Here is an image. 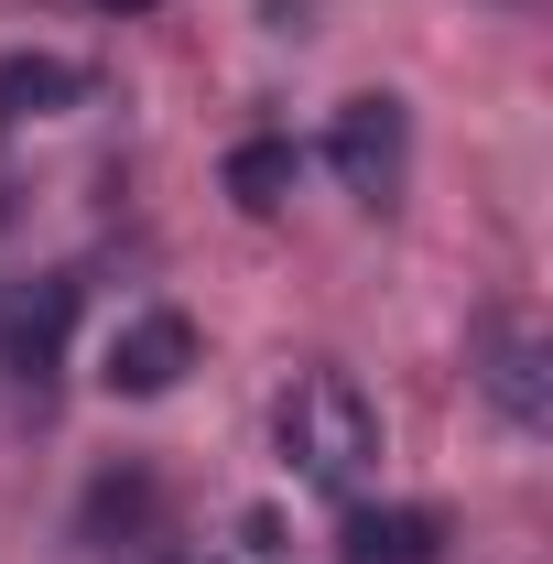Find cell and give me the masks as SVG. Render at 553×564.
Returning <instances> with one entry per match:
<instances>
[{
	"mask_svg": "<svg viewBox=\"0 0 553 564\" xmlns=\"http://www.w3.org/2000/svg\"><path fill=\"white\" fill-rule=\"evenodd\" d=\"M272 445H282V467H293V489L347 499L380 467V402L347 380L337 358L326 369H293V391L272 402Z\"/></svg>",
	"mask_w": 553,
	"mask_h": 564,
	"instance_id": "cell-1",
	"label": "cell"
},
{
	"mask_svg": "<svg viewBox=\"0 0 553 564\" xmlns=\"http://www.w3.org/2000/svg\"><path fill=\"white\" fill-rule=\"evenodd\" d=\"M326 163H337V185L358 196V207H391V196H402V174H413V109H402L391 87L347 98L337 131H326Z\"/></svg>",
	"mask_w": 553,
	"mask_h": 564,
	"instance_id": "cell-2",
	"label": "cell"
},
{
	"mask_svg": "<svg viewBox=\"0 0 553 564\" xmlns=\"http://www.w3.org/2000/svg\"><path fill=\"white\" fill-rule=\"evenodd\" d=\"M467 369H478V391L499 402L510 434H543V423H553V348L521 326V315H488L478 348H467Z\"/></svg>",
	"mask_w": 553,
	"mask_h": 564,
	"instance_id": "cell-3",
	"label": "cell"
},
{
	"mask_svg": "<svg viewBox=\"0 0 553 564\" xmlns=\"http://www.w3.org/2000/svg\"><path fill=\"white\" fill-rule=\"evenodd\" d=\"M76 337V282L66 272H33V282H0V369L11 380H44Z\"/></svg>",
	"mask_w": 553,
	"mask_h": 564,
	"instance_id": "cell-4",
	"label": "cell"
},
{
	"mask_svg": "<svg viewBox=\"0 0 553 564\" xmlns=\"http://www.w3.org/2000/svg\"><path fill=\"white\" fill-rule=\"evenodd\" d=\"M185 369H196V326H185L174 304H152V315H131V326L109 337V391H120V402H163Z\"/></svg>",
	"mask_w": 553,
	"mask_h": 564,
	"instance_id": "cell-5",
	"label": "cell"
},
{
	"mask_svg": "<svg viewBox=\"0 0 553 564\" xmlns=\"http://www.w3.org/2000/svg\"><path fill=\"white\" fill-rule=\"evenodd\" d=\"M337 564H445V521L413 510V499H391V510H347Z\"/></svg>",
	"mask_w": 553,
	"mask_h": 564,
	"instance_id": "cell-6",
	"label": "cell"
},
{
	"mask_svg": "<svg viewBox=\"0 0 553 564\" xmlns=\"http://www.w3.org/2000/svg\"><path fill=\"white\" fill-rule=\"evenodd\" d=\"M76 98H87V66H66V55H11L0 66V120H55Z\"/></svg>",
	"mask_w": 553,
	"mask_h": 564,
	"instance_id": "cell-7",
	"label": "cell"
},
{
	"mask_svg": "<svg viewBox=\"0 0 553 564\" xmlns=\"http://www.w3.org/2000/svg\"><path fill=\"white\" fill-rule=\"evenodd\" d=\"M228 196L250 217H272L282 196H293V141H239V152H228Z\"/></svg>",
	"mask_w": 553,
	"mask_h": 564,
	"instance_id": "cell-8",
	"label": "cell"
},
{
	"mask_svg": "<svg viewBox=\"0 0 553 564\" xmlns=\"http://www.w3.org/2000/svg\"><path fill=\"white\" fill-rule=\"evenodd\" d=\"M109 11H152V0H109Z\"/></svg>",
	"mask_w": 553,
	"mask_h": 564,
	"instance_id": "cell-9",
	"label": "cell"
}]
</instances>
